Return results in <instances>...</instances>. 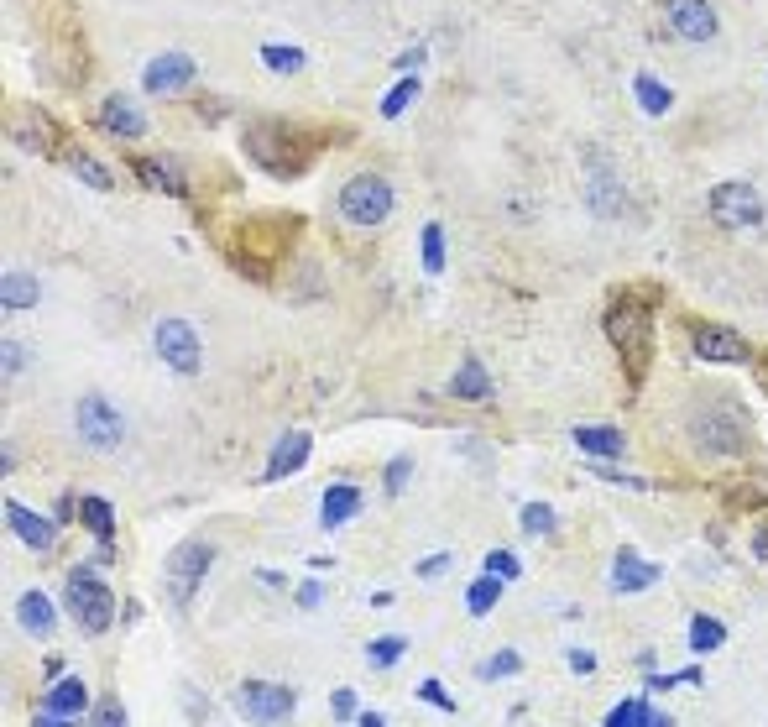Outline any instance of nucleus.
Segmentation results:
<instances>
[{
    "label": "nucleus",
    "mask_w": 768,
    "mask_h": 727,
    "mask_svg": "<svg viewBox=\"0 0 768 727\" xmlns=\"http://www.w3.org/2000/svg\"><path fill=\"white\" fill-rule=\"evenodd\" d=\"M314 152H319L314 131L293 126V121H262V126H251V131H246V157H251L256 168L277 173V178L304 173Z\"/></svg>",
    "instance_id": "1"
},
{
    "label": "nucleus",
    "mask_w": 768,
    "mask_h": 727,
    "mask_svg": "<svg viewBox=\"0 0 768 727\" xmlns=\"http://www.w3.org/2000/svg\"><path fill=\"white\" fill-rule=\"evenodd\" d=\"M607 335H612V346L622 356L627 377L638 382L643 367H648V346H654V320H648V304L633 299V293L612 299V309H607Z\"/></svg>",
    "instance_id": "2"
},
{
    "label": "nucleus",
    "mask_w": 768,
    "mask_h": 727,
    "mask_svg": "<svg viewBox=\"0 0 768 727\" xmlns=\"http://www.w3.org/2000/svg\"><path fill=\"white\" fill-rule=\"evenodd\" d=\"M63 602H68V612H74V623L84 633H105L115 623V592L105 586V576L95 571V565H74V571H68Z\"/></svg>",
    "instance_id": "3"
},
{
    "label": "nucleus",
    "mask_w": 768,
    "mask_h": 727,
    "mask_svg": "<svg viewBox=\"0 0 768 727\" xmlns=\"http://www.w3.org/2000/svg\"><path fill=\"white\" fill-rule=\"evenodd\" d=\"M690 435H695V445H701L706 456H742V450H748V424H742V414H737V408H727V403H716V408H706V414H695L690 419Z\"/></svg>",
    "instance_id": "4"
},
{
    "label": "nucleus",
    "mask_w": 768,
    "mask_h": 727,
    "mask_svg": "<svg viewBox=\"0 0 768 727\" xmlns=\"http://www.w3.org/2000/svg\"><path fill=\"white\" fill-rule=\"evenodd\" d=\"M74 429H79V440L89 450H121V440H126L121 408H115L110 398H100V393H84L74 403Z\"/></svg>",
    "instance_id": "5"
},
{
    "label": "nucleus",
    "mask_w": 768,
    "mask_h": 727,
    "mask_svg": "<svg viewBox=\"0 0 768 727\" xmlns=\"http://www.w3.org/2000/svg\"><path fill=\"white\" fill-rule=\"evenodd\" d=\"M340 215L351 225H382L392 215V184L377 173H361L340 189Z\"/></svg>",
    "instance_id": "6"
},
{
    "label": "nucleus",
    "mask_w": 768,
    "mask_h": 727,
    "mask_svg": "<svg viewBox=\"0 0 768 727\" xmlns=\"http://www.w3.org/2000/svg\"><path fill=\"white\" fill-rule=\"evenodd\" d=\"M152 346H157V356L168 361L178 377H199V367H204V346H199V330H194L189 320H157Z\"/></svg>",
    "instance_id": "7"
},
{
    "label": "nucleus",
    "mask_w": 768,
    "mask_h": 727,
    "mask_svg": "<svg viewBox=\"0 0 768 727\" xmlns=\"http://www.w3.org/2000/svg\"><path fill=\"white\" fill-rule=\"evenodd\" d=\"M763 210L768 204L758 199L753 184H716L711 189V215L727 225V231H753V225H763Z\"/></svg>",
    "instance_id": "8"
},
{
    "label": "nucleus",
    "mask_w": 768,
    "mask_h": 727,
    "mask_svg": "<svg viewBox=\"0 0 768 727\" xmlns=\"http://www.w3.org/2000/svg\"><path fill=\"white\" fill-rule=\"evenodd\" d=\"M209 565H215V544H204V539L178 544L173 560H168V586H173L178 602H194V592H199V581H204Z\"/></svg>",
    "instance_id": "9"
},
{
    "label": "nucleus",
    "mask_w": 768,
    "mask_h": 727,
    "mask_svg": "<svg viewBox=\"0 0 768 727\" xmlns=\"http://www.w3.org/2000/svg\"><path fill=\"white\" fill-rule=\"evenodd\" d=\"M293 707H298V696L288 686H272V680H246V686H241L246 722H288Z\"/></svg>",
    "instance_id": "10"
},
{
    "label": "nucleus",
    "mask_w": 768,
    "mask_h": 727,
    "mask_svg": "<svg viewBox=\"0 0 768 727\" xmlns=\"http://www.w3.org/2000/svg\"><path fill=\"white\" fill-rule=\"evenodd\" d=\"M664 16H669L674 37H685V42H716L721 32L711 0H664Z\"/></svg>",
    "instance_id": "11"
},
{
    "label": "nucleus",
    "mask_w": 768,
    "mask_h": 727,
    "mask_svg": "<svg viewBox=\"0 0 768 727\" xmlns=\"http://www.w3.org/2000/svg\"><path fill=\"white\" fill-rule=\"evenodd\" d=\"M690 346L701 361H716V367H737V361H748V340H742L737 330H721V325H695Z\"/></svg>",
    "instance_id": "12"
},
{
    "label": "nucleus",
    "mask_w": 768,
    "mask_h": 727,
    "mask_svg": "<svg viewBox=\"0 0 768 727\" xmlns=\"http://www.w3.org/2000/svg\"><path fill=\"white\" fill-rule=\"evenodd\" d=\"M194 84V58L189 53H157L142 68V89L147 95H178V89Z\"/></svg>",
    "instance_id": "13"
},
{
    "label": "nucleus",
    "mask_w": 768,
    "mask_h": 727,
    "mask_svg": "<svg viewBox=\"0 0 768 727\" xmlns=\"http://www.w3.org/2000/svg\"><path fill=\"white\" fill-rule=\"evenodd\" d=\"M586 204L596 215H622L627 210V194H622V184H617V173H612V163H586Z\"/></svg>",
    "instance_id": "14"
},
{
    "label": "nucleus",
    "mask_w": 768,
    "mask_h": 727,
    "mask_svg": "<svg viewBox=\"0 0 768 727\" xmlns=\"http://www.w3.org/2000/svg\"><path fill=\"white\" fill-rule=\"evenodd\" d=\"M309 450H314V445H309V435H304V429H288V435L272 445V456H267V471H262V482H283V476H293L298 466L309 461Z\"/></svg>",
    "instance_id": "15"
},
{
    "label": "nucleus",
    "mask_w": 768,
    "mask_h": 727,
    "mask_svg": "<svg viewBox=\"0 0 768 727\" xmlns=\"http://www.w3.org/2000/svg\"><path fill=\"white\" fill-rule=\"evenodd\" d=\"M16 623L27 628L32 639H48V633L58 628V607H53V597H48V592H37V586H32V592H21V597H16Z\"/></svg>",
    "instance_id": "16"
},
{
    "label": "nucleus",
    "mask_w": 768,
    "mask_h": 727,
    "mask_svg": "<svg viewBox=\"0 0 768 727\" xmlns=\"http://www.w3.org/2000/svg\"><path fill=\"white\" fill-rule=\"evenodd\" d=\"M6 524H11V534L27 544V550H48V544L58 539V524H53V518H37V513H27L21 503H6Z\"/></svg>",
    "instance_id": "17"
},
{
    "label": "nucleus",
    "mask_w": 768,
    "mask_h": 727,
    "mask_svg": "<svg viewBox=\"0 0 768 727\" xmlns=\"http://www.w3.org/2000/svg\"><path fill=\"white\" fill-rule=\"evenodd\" d=\"M361 513V487L356 482H335L330 492H324V508H319V524L324 529H345V518H356Z\"/></svg>",
    "instance_id": "18"
},
{
    "label": "nucleus",
    "mask_w": 768,
    "mask_h": 727,
    "mask_svg": "<svg viewBox=\"0 0 768 727\" xmlns=\"http://www.w3.org/2000/svg\"><path fill=\"white\" fill-rule=\"evenodd\" d=\"M136 178H142L147 189H162V194H189V178H183V168L173 163V157H142V163H131Z\"/></svg>",
    "instance_id": "19"
},
{
    "label": "nucleus",
    "mask_w": 768,
    "mask_h": 727,
    "mask_svg": "<svg viewBox=\"0 0 768 727\" xmlns=\"http://www.w3.org/2000/svg\"><path fill=\"white\" fill-rule=\"evenodd\" d=\"M100 126L115 131V136H142V131H147V116L136 110L131 95H110V100L100 105Z\"/></svg>",
    "instance_id": "20"
},
{
    "label": "nucleus",
    "mask_w": 768,
    "mask_h": 727,
    "mask_svg": "<svg viewBox=\"0 0 768 727\" xmlns=\"http://www.w3.org/2000/svg\"><path fill=\"white\" fill-rule=\"evenodd\" d=\"M654 581H659V565H643L633 550L617 555V565H612V586H617V592H648Z\"/></svg>",
    "instance_id": "21"
},
{
    "label": "nucleus",
    "mask_w": 768,
    "mask_h": 727,
    "mask_svg": "<svg viewBox=\"0 0 768 727\" xmlns=\"http://www.w3.org/2000/svg\"><path fill=\"white\" fill-rule=\"evenodd\" d=\"M84 707H89V691L79 686V680H58L53 696H48V712H42L37 722H68V717L84 712Z\"/></svg>",
    "instance_id": "22"
},
{
    "label": "nucleus",
    "mask_w": 768,
    "mask_h": 727,
    "mask_svg": "<svg viewBox=\"0 0 768 727\" xmlns=\"http://www.w3.org/2000/svg\"><path fill=\"white\" fill-rule=\"evenodd\" d=\"M42 126H48V121H42L37 110H16V116H11V136H16V142L27 147V152H42V157H48V152H58V142H53V136L42 131Z\"/></svg>",
    "instance_id": "23"
},
{
    "label": "nucleus",
    "mask_w": 768,
    "mask_h": 727,
    "mask_svg": "<svg viewBox=\"0 0 768 727\" xmlns=\"http://www.w3.org/2000/svg\"><path fill=\"white\" fill-rule=\"evenodd\" d=\"M575 445L596 461H622V450H627L622 429H575Z\"/></svg>",
    "instance_id": "24"
},
{
    "label": "nucleus",
    "mask_w": 768,
    "mask_h": 727,
    "mask_svg": "<svg viewBox=\"0 0 768 727\" xmlns=\"http://www.w3.org/2000/svg\"><path fill=\"white\" fill-rule=\"evenodd\" d=\"M79 518H84V529L95 534L100 544L115 539V508H110V497H84V503H79Z\"/></svg>",
    "instance_id": "25"
},
{
    "label": "nucleus",
    "mask_w": 768,
    "mask_h": 727,
    "mask_svg": "<svg viewBox=\"0 0 768 727\" xmlns=\"http://www.w3.org/2000/svg\"><path fill=\"white\" fill-rule=\"evenodd\" d=\"M0 304L6 309H32L37 304V278L32 272H6V278H0Z\"/></svg>",
    "instance_id": "26"
},
{
    "label": "nucleus",
    "mask_w": 768,
    "mask_h": 727,
    "mask_svg": "<svg viewBox=\"0 0 768 727\" xmlns=\"http://www.w3.org/2000/svg\"><path fill=\"white\" fill-rule=\"evenodd\" d=\"M450 393L465 398V403H471V398H492V377H486L481 361H465V367L455 372V382H450Z\"/></svg>",
    "instance_id": "27"
},
{
    "label": "nucleus",
    "mask_w": 768,
    "mask_h": 727,
    "mask_svg": "<svg viewBox=\"0 0 768 727\" xmlns=\"http://www.w3.org/2000/svg\"><path fill=\"white\" fill-rule=\"evenodd\" d=\"M633 95H638V105L648 110V116H669V105H674V95H669L654 74H638L633 79Z\"/></svg>",
    "instance_id": "28"
},
{
    "label": "nucleus",
    "mask_w": 768,
    "mask_h": 727,
    "mask_svg": "<svg viewBox=\"0 0 768 727\" xmlns=\"http://www.w3.org/2000/svg\"><path fill=\"white\" fill-rule=\"evenodd\" d=\"M262 63L272 74H298L309 58H304V48H288V42H262Z\"/></svg>",
    "instance_id": "29"
},
{
    "label": "nucleus",
    "mask_w": 768,
    "mask_h": 727,
    "mask_svg": "<svg viewBox=\"0 0 768 727\" xmlns=\"http://www.w3.org/2000/svg\"><path fill=\"white\" fill-rule=\"evenodd\" d=\"M690 644L695 649H721V644H727V628H721L716 618H711V612H695V618H690Z\"/></svg>",
    "instance_id": "30"
},
{
    "label": "nucleus",
    "mask_w": 768,
    "mask_h": 727,
    "mask_svg": "<svg viewBox=\"0 0 768 727\" xmlns=\"http://www.w3.org/2000/svg\"><path fill=\"white\" fill-rule=\"evenodd\" d=\"M497 597H502V576H497V571H486V576L471 586V592H465V607H471L476 618H481V612H492V607H497Z\"/></svg>",
    "instance_id": "31"
},
{
    "label": "nucleus",
    "mask_w": 768,
    "mask_h": 727,
    "mask_svg": "<svg viewBox=\"0 0 768 727\" xmlns=\"http://www.w3.org/2000/svg\"><path fill=\"white\" fill-rule=\"evenodd\" d=\"M424 272H434V278L445 272V225L439 220L424 225Z\"/></svg>",
    "instance_id": "32"
},
{
    "label": "nucleus",
    "mask_w": 768,
    "mask_h": 727,
    "mask_svg": "<svg viewBox=\"0 0 768 727\" xmlns=\"http://www.w3.org/2000/svg\"><path fill=\"white\" fill-rule=\"evenodd\" d=\"M418 89H424V79H403L398 89H387V95H382V116H387V121L403 116V110L418 100Z\"/></svg>",
    "instance_id": "33"
},
{
    "label": "nucleus",
    "mask_w": 768,
    "mask_h": 727,
    "mask_svg": "<svg viewBox=\"0 0 768 727\" xmlns=\"http://www.w3.org/2000/svg\"><path fill=\"white\" fill-rule=\"evenodd\" d=\"M403 654H408V639H371V644H366V660L377 665V670H392V665L403 660Z\"/></svg>",
    "instance_id": "34"
},
{
    "label": "nucleus",
    "mask_w": 768,
    "mask_h": 727,
    "mask_svg": "<svg viewBox=\"0 0 768 727\" xmlns=\"http://www.w3.org/2000/svg\"><path fill=\"white\" fill-rule=\"evenodd\" d=\"M68 163H74V173L84 178L89 189H110V168H105V163H95L89 152H68Z\"/></svg>",
    "instance_id": "35"
},
{
    "label": "nucleus",
    "mask_w": 768,
    "mask_h": 727,
    "mask_svg": "<svg viewBox=\"0 0 768 727\" xmlns=\"http://www.w3.org/2000/svg\"><path fill=\"white\" fill-rule=\"evenodd\" d=\"M607 722H612V727H638V722H664V717L648 707V701H622V707H617Z\"/></svg>",
    "instance_id": "36"
},
{
    "label": "nucleus",
    "mask_w": 768,
    "mask_h": 727,
    "mask_svg": "<svg viewBox=\"0 0 768 727\" xmlns=\"http://www.w3.org/2000/svg\"><path fill=\"white\" fill-rule=\"evenodd\" d=\"M523 529L528 534H554V529H560V513H554L549 503H528L523 508Z\"/></svg>",
    "instance_id": "37"
},
{
    "label": "nucleus",
    "mask_w": 768,
    "mask_h": 727,
    "mask_svg": "<svg viewBox=\"0 0 768 727\" xmlns=\"http://www.w3.org/2000/svg\"><path fill=\"white\" fill-rule=\"evenodd\" d=\"M523 670V654L518 649H502V654H492V660L481 665V680H507V675H518Z\"/></svg>",
    "instance_id": "38"
},
{
    "label": "nucleus",
    "mask_w": 768,
    "mask_h": 727,
    "mask_svg": "<svg viewBox=\"0 0 768 727\" xmlns=\"http://www.w3.org/2000/svg\"><path fill=\"white\" fill-rule=\"evenodd\" d=\"M486 571H497L502 581H518V571H523V565H518V555H507V550H492V555H486Z\"/></svg>",
    "instance_id": "39"
},
{
    "label": "nucleus",
    "mask_w": 768,
    "mask_h": 727,
    "mask_svg": "<svg viewBox=\"0 0 768 727\" xmlns=\"http://www.w3.org/2000/svg\"><path fill=\"white\" fill-rule=\"evenodd\" d=\"M418 696H424V701H434L439 712H455V696H450L445 686H439V680H424V686H418Z\"/></svg>",
    "instance_id": "40"
},
{
    "label": "nucleus",
    "mask_w": 768,
    "mask_h": 727,
    "mask_svg": "<svg viewBox=\"0 0 768 727\" xmlns=\"http://www.w3.org/2000/svg\"><path fill=\"white\" fill-rule=\"evenodd\" d=\"M408 471H413V461H408V456H398V461H392V466H387V497H398V492H403V482H408Z\"/></svg>",
    "instance_id": "41"
},
{
    "label": "nucleus",
    "mask_w": 768,
    "mask_h": 727,
    "mask_svg": "<svg viewBox=\"0 0 768 727\" xmlns=\"http://www.w3.org/2000/svg\"><path fill=\"white\" fill-rule=\"evenodd\" d=\"M330 707H335V717H340V722H351V717H356V707H361V701H356V691H345V686H340V691L330 696Z\"/></svg>",
    "instance_id": "42"
},
{
    "label": "nucleus",
    "mask_w": 768,
    "mask_h": 727,
    "mask_svg": "<svg viewBox=\"0 0 768 727\" xmlns=\"http://www.w3.org/2000/svg\"><path fill=\"white\" fill-rule=\"evenodd\" d=\"M100 722H110V727H121L126 722V712H121V701H100V712H95Z\"/></svg>",
    "instance_id": "43"
},
{
    "label": "nucleus",
    "mask_w": 768,
    "mask_h": 727,
    "mask_svg": "<svg viewBox=\"0 0 768 727\" xmlns=\"http://www.w3.org/2000/svg\"><path fill=\"white\" fill-rule=\"evenodd\" d=\"M732 497H737L732 508H758V503H763V492H758V487H737Z\"/></svg>",
    "instance_id": "44"
},
{
    "label": "nucleus",
    "mask_w": 768,
    "mask_h": 727,
    "mask_svg": "<svg viewBox=\"0 0 768 727\" xmlns=\"http://www.w3.org/2000/svg\"><path fill=\"white\" fill-rule=\"evenodd\" d=\"M21 361H27V356H21V346H16V340H6V377L21 372Z\"/></svg>",
    "instance_id": "45"
},
{
    "label": "nucleus",
    "mask_w": 768,
    "mask_h": 727,
    "mask_svg": "<svg viewBox=\"0 0 768 727\" xmlns=\"http://www.w3.org/2000/svg\"><path fill=\"white\" fill-rule=\"evenodd\" d=\"M570 665H575V675H591L596 670V660H591L586 649H570Z\"/></svg>",
    "instance_id": "46"
},
{
    "label": "nucleus",
    "mask_w": 768,
    "mask_h": 727,
    "mask_svg": "<svg viewBox=\"0 0 768 727\" xmlns=\"http://www.w3.org/2000/svg\"><path fill=\"white\" fill-rule=\"evenodd\" d=\"M450 555H434V560H418V576H434V571H445Z\"/></svg>",
    "instance_id": "47"
},
{
    "label": "nucleus",
    "mask_w": 768,
    "mask_h": 727,
    "mask_svg": "<svg viewBox=\"0 0 768 727\" xmlns=\"http://www.w3.org/2000/svg\"><path fill=\"white\" fill-rule=\"evenodd\" d=\"M319 597H324V592H319V581H309L304 592H298V607H319Z\"/></svg>",
    "instance_id": "48"
},
{
    "label": "nucleus",
    "mask_w": 768,
    "mask_h": 727,
    "mask_svg": "<svg viewBox=\"0 0 768 727\" xmlns=\"http://www.w3.org/2000/svg\"><path fill=\"white\" fill-rule=\"evenodd\" d=\"M74 513H79V508H74V497H58V524H68Z\"/></svg>",
    "instance_id": "49"
},
{
    "label": "nucleus",
    "mask_w": 768,
    "mask_h": 727,
    "mask_svg": "<svg viewBox=\"0 0 768 727\" xmlns=\"http://www.w3.org/2000/svg\"><path fill=\"white\" fill-rule=\"evenodd\" d=\"M753 555H758V560H768V529H758V539H753Z\"/></svg>",
    "instance_id": "50"
}]
</instances>
